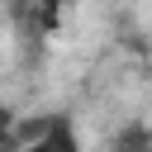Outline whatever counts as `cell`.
<instances>
[{
	"instance_id": "1",
	"label": "cell",
	"mask_w": 152,
	"mask_h": 152,
	"mask_svg": "<svg viewBox=\"0 0 152 152\" xmlns=\"http://www.w3.org/2000/svg\"><path fill=\"white\" fill-rule=\"evenodd\" d=\"M114 152H152V138H147V128H124L119 133V142H114Z\"/></svg>"
}]
</instances>
